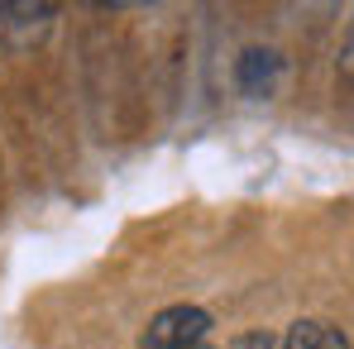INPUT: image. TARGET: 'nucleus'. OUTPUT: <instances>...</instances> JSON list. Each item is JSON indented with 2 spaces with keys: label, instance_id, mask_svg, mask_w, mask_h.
<instances>
[{
  "label": "nucleus",
  "instance_id": "obj_1",
  "mask_svg": "<svg viewBox=\"0 0 354 349\" xmlns=\"http://www.w3.org/2000/svg\"><path fill=\"white\" fill-rule=\"evenodd\" d=\"M206 330H211V316L201 306H163L139 335V349H196Z\"/></svg>",
  "mask_w": 354,
  "mask_h": 349
},
{
  "label": "nucleus",
  "instance_id": "obj_2",
  "mask_svg": "<svg viewBox=\"0 0 354 349\" xmlns=\"http://www.w3.org/2000/svg\"><path fill=\"white\" fill-rule=\"evenodd\" d=\"M278 72H283V58L273 48H249L235 67V82H239L244 96H268L273 82H278Z\"/></svg>",
  "mask_w": 354,
  "mask_h": 349
},
{
  "label": "nucleus",
  "instance_id": "obj_5",
  "mask_svg": "<svg viewBox=\"0 0 354 349\" xmlns=\"http://www.w3.org/2000/svg\"><path fill=\"white\" fill-rule=\"evenodd\" d=\"M196 349H206V345H196Z\"/></svg>",
  "mask_w": 354,
  "mask_h": 349
},
{
  "label": "nucleus",
  "instance_id": "obj_3",
  "mask_svg": "<svg viewBox=\"0 0 354 349\" xmlns=\"http://www.w3.org/2000/svg\"><path fill=\"white\" fill-rule=\"evenodd\" d=\"M278 349H350V340L335 326H326V321H297Z\"/></svg>",
  "mask_w": 354,
  "mask_h": 349
},
{
  "label": "nucleus",
  "instance_id": "obj_4",
  "mask_svg": "<svg viewBox=\"0 0 354 349\" xmlns=\"http://www.w3.org/2000/svg\"><path fill=\"white\" fill-rule=\"evenodd\" d=\"M273 345H283V340H273V335H244L239 340V349H273Z\"/></svg>",
  "mask_w": 354,
  "mask_h": 349
}]
</instances>
